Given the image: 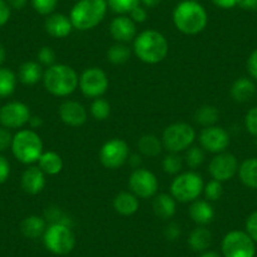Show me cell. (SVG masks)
I'll use <instances>...</instances> for the list:
<instances>
[{"label": "cell", "instance_id": "cell-32", "mask_svg": "<svg viewBox=\"0 0 257 257\" xmlns=\"http://www.w3.org/2000/svg\"><path fill=\"white\" fill-rule=\"evenodd\" d=\"M106 57L107 61L112 64H123L132 57V49L125 43H116L108 48Z\"/></svg>", "mask_w": 257, "mask_h": 257}, {"label": "cell", "instance_id": "cell-30", "mask_svg": "<svg viewBox=\"0 0 257 257\" xmlns=\"http://www.w3.org/2000/svg\"><path fill=\"white\" fill-rule=\"evenodd\" d=\"M219 111L213 105H203L197 108L194 113V121L203 127L213 126L218 121Z\"/></svg>", "mask_w": 257, "mask_h": 257}, {"label": "cell", "instance_id": "cell-8", "mask_svg": "<svg viewBox=\"0 0 257 257\" xmlns=\"http://www.w3.org/2000/svg\"><path fill=\"white\" fill-rule=\"evenodd\" d=\"M194 140H196V130L187 122H175L167 126L162 137L164 149L175 154L189 149Z\"/></svg>", "mask_w": 257, "mask_h": 257}, {"label": "cell", "instance_id": "cell-35", "mask_svg": "<svg viewBox=\"0 0 257 257\" xmlns=\"http://www.w3.org/2000/svg\"><path fill=\"white\" fill-rule=\"evenodd\" d=\"M185 164L190 169H197L201 167L204 162V153L203 149L199 147H190L189 149L185 150Z\"/></svg>", "mask_w": 257, "mask_h": 257}, {"label": "cell", "instance_id": "cell-10", "mask_svg": "<svg viewBox=\"0 0 257 257\" xmlns=\"http://www.w3.org/2000/svg\"><path fill=\"white\" fill-rule=\"evenodd\" d=\"M108 77L103 70L98 67L86 68L78 78L81 92L90 98H98L107 91Z\"/></svg>", "mask_w": 257, "mask_h": 257}, {"label": "cell", "instance_id": "cell-3", "mask_svg": "<svg viewBox=\"0 0 257 257\" xmlns=\"http://www.w3.org/2000/svg\"><path fill=\"white\" fill-rule=\"evenodd\" d=\"M78 75L71 66L56 63L43 73L44 88L57 97H67L78 87Z\"/></svg>", "mask_w": 257, "mask_h": 257}, {"label": "cell", "instance_id": "cell-36", "mask_svg": "<svg viewBox=\"0 0 257 257\" xmlns=\"http://www.w3.org/2000/svg\"><path fill=\"white\" fill-rule=\"evenodd\" d=\"M163 169L167 174H179L183 169V159L175 153H169L163 160Z\"/></svg>", "mask_w": 257, "mask_h": 257}, {"label": "cell", "instance_id": "cell-24", "mask_svg": "<svg viewBox=\"0 0 257 257\" xmlns=\"http://www.w3.org/2000/svg\"><path fill=\"white\" fill-rule=\"evenodd\" d=\"M212 239V232L206 226H198L189 233L188 244L193 251L204 252L211 247Z\"/></svg>", "mask_w": 257, "mask_h": 257}, {"label": "cell", "instance_id": "cell-23", "mask_svg": "<svg viewBox=\"0 0 257 257\" xmlns=\"http://www.w3.org/2000/svg\"><path fill=\"white\" fill-rule=\"evenodd\" d=\"M153 211L155 216L162 219L172 218L177 212V201L172 194H167V193L158 194L153 201Z\"/></svg>", "mask_w": 257, "mask_h": 257}, {"label": "cell", "instance_id": "cell-15", "mask_svg": "<svg viewBox=\"0 0 257 257\" xmlns=\"http://www.w3.org/2000/svg\"><path fill=\"white\" fill-rule=\"evenodd\" d=\"M229 143H231L229 134L226 128L221 126H208V127H204L199 134V144L202 149L213 153V154L226 152Z\"/></svg>", "mask_w": 257, "mask_h": 257}, {"label": "cell", "instance_id": "cell-20", "mask_svg": "<svg viewBox=\"0 0 257 257\" xmlns=\"http://www.w3.org/2000/svg\"><path fill=\"white\" fill-rule=\"evenodd\" d=\"M189 217L198 226H207L214 218V208L207 199H197L189 207Z\"/></svg>", "mask_w": 257, "mask_h": 257}, {"label": "cell", "instance_id": "cell-16", "mask_svg": "<svg viewBox=\"0 0 257 257\" xmlns=\"http://www.w3.org/2000/svg\"><path fill=\"white\" fill-rule=\"evenodd\" d=\"M58 115L61 120L71 127H80L87 120V111L85 106L73 100L62 102L58 108Z\"/></svg>", "mask_w": 257, "mask_h": 257}, {"label": "cell", "instance_id": "cell-26", "mask_svg": "<svg viewBox=\"0 0 257 257\" xmlns=\"http://www.w3.org/2000/svg\"><path fill=\"white\" fill-rule=\"evenodd\" d=\"M38 167L46 175H57L63 169V159L56 152H43L38 160Z\"/></svg>", "mask_w": 257, "mask_h": 257}, {"label": "cell", "instance_id": "cell-6", "mask_svg": "<svg viewBox=\"0 0 257 257\" xmlns=\"http://www.w3.org/2000/svg\"><path fill=\"white\" fill-rule=\"evenodd\" d=\"M203 178L198 173H179L170 184V194L180 203H192L199 198L203 193Z\"/></svg>", "mask_w": 257, "mask_h": 257}, {"label": "cell", "instance_id": "cell-39", "mask_svg": "<svg viewBox=\"0 0 257 257\" xmlns=\"http://www.w3.org/2000/svg\"><path fill=\"white\" fill-rule=\"evenodd\" d=\"M37 58L38 62L42 66H46L47 68L56 64V53H54L53 49L48 46H44L39 49L38 54H37Z\"/></svg>", "mask_w": 257, "mask_h": 257}, {"label": "cell", "instance_id": "cell-2", "mask_svg": "<svg viewBox=\"0 0 257 257\" xmlns=\"http://www.w3.org/2000/svg\"><path fill=\"white\" fill-rule=\"evenodd\" d=\"M169 52V43L160 32L148 29L134 39V53L142 62L157 64L164 61Z\"/></svg>", "mask_w": 257, "mask_h": 257}, {"label": "cell", "instance_id": "cell-40", "mask_svg": "<svg viewBox=\"0 0 257 257\" xmlns=\"http://www.w3.org/2000/svg\"><path fill=\"white\" fill-rule=\"evenodd\" d=\"M244 125H246L247 132L253 137H257V107L251 108L246 113L244 117Z\"/></svg>", "mask_w": 257, "mask_h": 257}, {"label": "cell", "instance_id": "cell-48", "mask_svg": "<svg viewBox=\"0 0 257 257\" xmlns=\"http://www.w3.org/2000/svg\"><path fill=\"white\" fill-rule=\"evenodd\" d=\"M211 2L221 9H232L239 3V0H211Z\"/></svg>", "mask_w": 257, "mask_h": 257}, {"label": "cell", "instance_id": "cell-27", "mask_svg": "<svg viewBox=\"0 0 257 257\" xmlns=\"http://www.w3.org/2000/svg\"><path fill=\"white\" fill-rule=\"evenodd\" d=\"M254 83L246 77L237 78L231 86V96L237 102H246L254 95Z\"/></svg>", "mask_w": 257, "mask_h": 257}, {"label": "cell", "instance_id": "cell-18", "mask_svg": "<svg viewBox=\"0 0 257 257\" xmlns=\"http://www.w3.org/2000/svg\"><path fill=\"white\" fill-rule=\"evenodd\" d=\"M44 29L53 38H66L75 28L70 17L61 13H52L44 21Z\"/></svg>", "mask_w": 257, "mask_h": 257}, {"label": "cell", "instance_id": "cell-14", "mask_svg": "<svg viewBox=\"0 0 257 257\" xmlns=\"http://www.w3.org/2000/svg\"><path fill=\"white\" fill-rule=\"evenodd\" d=\"M238 160L231 153H219L216 154L208 165V173L212 179L223 183L231 180L238 172Z\"/></svg>", "mask_w": 257, "mask_h": 257}, {"label": "cell", "instance_id": "cell-43", "mask_svg": "<svg viewBox=\"0 0 257 257\" xmlns=\"http://www.w3.org/2000/svg\"><path fill=\"white\" fill-rule=\"evenodd\" d=\"M182 234V229L177 223L172 222L164 228V237L168 241H177Z\"/></svg>", "mask_w": 257, "mask_h": 257}, {"label": "cell", "instance_id": "cell-11", "mask_svg": "<svg viewBox=\"0 0 257 257\" xmlns=\"http://www.w3.org/2000/svg\"><path fill=\"white\" fill-rule=\"evenodd\" d=\"M128 188L138 198L148 199L154 197L159 189V182L155 174L145 168H137L128 177Z\"/></svg>", "mask_w": 257, "mask_h": 257}, {"label": "cell", "instance_id": "cell-28", "mask_svg": "<svg viewBox=\"0 0 257 257\" xmlns=\"http://www.w3.org/2000/svg\"><path fill=\"white\" fill-rule=\"evenodd\" d=\"M138 148L143 155L148 158H157L163 150L162 139L154 134H145L138 142Z\"/></svg>", "mask_w": 257, "mask_h": 257}, {"label": "cell", "instance_id": "cell-47", "mask_svg": "<svg viewBox=\"0 0 257 257\" xmlns=\"http://www.w3.org/2000/svg\"><path fill=\"white\" fill-rule=\"evenodd\" d=\"M130 18H132L135 23H144L148 18V13L147 11H145V8L139 6L135 9H133L132 13H130Z\"/></svg>", "mask_w": 257, "mask_h": 257}, {"label": "cell", "instance_id": "cell-12", "mask_svg": "<svg viewBox=\"0 0 257 257\" xmlns=\"http://www.w3.org/2000/svg\"><path fill=\"white\" fill-rule=\"evenodd\" d=\"M130 157L128 145L122 139H111L101 147L98 159L107 169H118L122 167Z\"/></svg>", "mask_w": 257, "mask_h": 257}, {"label": "cell", "instance_id": "cell-19", "mask_svg": "<svg viewBox=\"0 0 257 257\" xmlns=\"http://www.w3.org/2000/svg\"><path fill=\"white\" fill-rule=\"evenodd\" d=\"M22 189L31 196L39 194L46 187V174L39 167H29L23 172L21 178Z\"/></svg>", "mask_w": 257, "mask_h": 257}, {"label": "cell", "instance_id": "cell-41", "mask_svg": "<svg viewBox=\"0 0 257 257\" xmlns=\"http://www.w3.org/2000/svg\"><path fill=\"white\" fill-rule=\"evenodd\" d=\"M246 233L253 239V242H257V211L249 214L246 219Z\"/></svg>", "mask_w": 257, "mask_h": 257}, {"label": "cell", "instance_id": "cell-38", "mask_svg": "<svg viewBox=\"0 0 257 257\" xmlns=\"http://www.w3.org/2000/svg\"><path fill=\"white\" fill-rule=\"evenodd\" d=\"M31 2L32 7L37 13L47 17L53 13L58 4V0H31Z\"/></svg>", "mask_w": 257, "mask_h": 257}, {"label": "cell", "instance_id": "cell-33", "mask_svg": "<svg viewBox=\"0 0 257 257\" xmlns=\"http://www.w3.org/2000/svg\"><path fill=\"white\" fill-rule=\"evenodd\" d=\"M90 112L92 115V117L97 121H105L106 118H108L111 113V105L108 101H106L105 98H95L93 102L91 103Z\"/></svg>", "mask_w": 257, "mask_h": 257}, {"label": "cell", "instance_id": "cell-34", "mask_svg": "<svg viewBox=\"0 0 257 257\" xmlns=\"http://www.w3.org/2000/svg\"><path fill=\"white\" fill-rule=\"evenodd\" d=\"M106 2L108 8L118 16L130 14L133 9L140 6V0H106Z\"/></svg>", "mask_w": 257, "mask_h": 257}, {"label": "cell", "instance_id": "cell-31", "mask_svg": "<svg viewBox=\"0 0 257 257\" xmlns=\"http://www.w3.org/2000/svg\"><path fill=\"white\" fill-rule=\"evenodd\" d=\"M17 87V76L9 68H0V97H9Z\"/></svg>", "mask_w": 257, "mask_h": 257}, {"label": "cell", "instance_id": "cell-13", "mask_svg": "<svg viewBox=\"0 0 257 257\" xmlns=\"http://www.w3.org/2000/svg\"><path fill=\"white\" fill-rule=\"evenodd\" d=\"M32 117L28 106L19 101H12L0 107V125L6 128H21Z\"/></svg>", "mask_w": 257, "mask_h": 257}, {"label": "cell", "instance_id": "cell-49", "mask_svg": "<svg viewBox=\"0 0 257 257\" xmlns=\"http://www.w3.org/2000/svg\"><path fill=\"white\" fill-rule=\"evenodd\" d=\"M238 7L244 11L257 12V0H239Z\"/></svg>", "mask_w": 257, "mask_h": 257}, {"label": "cell", "instance_id": "cell-25", "mask_svg": "<svg viewBox=\"0 0 257 257\" xmlns=\"http://www.w3.org/2000/svg\"><path fill=\"white\" fill-rule=\"evenodd\" d=\"M43 70H42V64L38 62L28 61L24 62L19 67L18 78L23 85L32 86L38 83L39 81L43 80Z\"/></svg>", "mask_w": 257, "mask_h": 257}, {"label": "cell", "instance_id": "cell-55", "mask_svg": "<svg viewBox=\"0 0 257 257\" xmlns=\"http://www.w3.org/2000/svg\"><path fill=\"white\" fill-rule=\"evenodd\" d=\"M7 58V52H6V48H4V46L2 43H0V66L4 63V61H6Z\"/></svg>", "mask_w": 257, "mask_h": 257}, {"label": "cell", "instance_id": "cell-1", "mask_svg": "<svg viewBox=\"0 0 257 257\" xmlns=\"http://www.w3.org/2000/svg\"><path fill=\"white\" fill-rule=\"evenodd\" d=\"M175 28L187 36H197L206 29L208 14L196 0H182L173 12Z\"/></svg>", "mask_w": 257, "mask_h": 257}, {"label": "cell", "instance_id": "cell-42", "mask_svg": "<svg viewBox=\"0 0 257 257\" xmlns=\"http://www.w3.org/2000/svg\"><path fill=\"white\" fill-rule=\"evenodd\" d=\"M12 142H13V135L8 128L2 126L0 127V153L8 150L12 147Z\"/></svg>", "mask_w": 257, "mask_h": 257}, {"label": "cell", "instance_id": "cell-29", "mask_svg": "<svg viewBox=\"0 0 257 257\" xmlns=\"http://www.w3.org/2000/svg\"><path fill=\"white\" fill-rule=\"evenodd\" d=\"M238 177L246 187L257 189V158H249L239 165Z\"/></svg>", "mask_w": 257, "mask_h": 257}, {"label": "cell", "instance_id": "cell-50", "mask_svg": "<svg viewBox=\"0 0 257 257\" xmlns=\"http://www.w3.org/2000/svg\"><path fill=\"white\" fill-rule=\"evenodd\" d=\"M6 2L8 3V6L11 7V9H22L26 7L28 0H6Z\"/></svg>", "mask_w": 257, "mask_h": 257}, {"label": "cell", "instance_id": "cell-46", "mask_svg": "<svg viewBox=\"0 0 257 257\" xmlns=\"http://www.w3.org/2000/svg\"><path fill=\"white\" fill-rule=\"evenodd\" d=\"M11 19V7L6 0H0V27L6 26Z\"/></svg>", "mask_w": 257, "mask_h": 257}, {"label": "cell", "instance_id": "cell-37", "mask_svg": "<svg viewBox=\"0 0 257 257\" xmlns=\"http://www.w3.org/2000/svg\"><path fill=\"white\" fill-rule=\"evenodd\" d=\"M204 197L208 202H216L223 194V187H222V183L218 180L212 179L211 182L207 183L203 188Z\"/></svg>", "mask_w": 257, "mask_h": 257}, {"label": "cell", "instance_id": "cell-51", "mask_svg": "<svg viewBox=\"0 0 257 257\" xmlns=\"http://www.w3.org/2000/svg\"><path fill=\"white\" fill-rule=\"evenodd\" d=\"M28 123H29V126H31L32 128H37V127H39V126H42V123H43V120H42L39 116H32Z\"/></svg>", "mask_w": 257, "mask_h": 257}, {"label": "cell", "instance_id": "cell-45", "mask_svg": "<svg viewBox=\"0 0 257 257\" xmlns=\"http://www.w3.org/2000/svg\"><path fill=\"white\" fill-rule=\"evenodd\" d=\"M247 71L252 78L257 80V49H254L247 58Z\"/></svg>", "mask_w": 257, "mask_h": 257}, {"label": "cell", "instance_id": "cell-53", "mask_svg": "<svg viewBox=\"0 0 257 257\" xmlns=\"http://www.w3.org/2000/svg\"><path fill=\"white\" fill-rule=\"evenodd\" d=\"M198 257H221V256H219L218 252L211 251V249H207V251L201 252V254H199Z\"/></svg>", "mask_w": 257, "mask_h": 257}, {"label": "cell", "instance_id": "cell-9", "mask_svg": "<svg viewBox=\"0 0 257 257\" xmlns=\"http://www.w3.org/2000/svg\"><path fill=\"white\" fill-rule=\"evenodd\" d=\"M222 253L224 257H254L256 247L254 242L246 232H228L222 239Z\"/></svg>", "mask_w": 257, "mask_h": 257}, {"label": "cell", "instance_id": "cell-4", "mask_svg": "<svg viewBox=\"0 0 257 257\" xmlns=\"http://www.w3.org/2000/svg\"><path fill=\"white\" fill-rule=\"evenodd\" d=\"M106 0H78L71 9L70 19L78 31H90L97 27L107 13Z\"/></svg>", "mask_w": 257, "mask_h": 257}, {"label": "cell", "instance_id": "cell-7", "mask_svg": "<svg viewBox=\"0 0 257 257\" xmlns=\"http://www.w3.org/2000/svg\"><path fill=\"white\" fill-rule=\"evenodd\" d=\"M43 243L52 253L64 256L71 253L75 248L76 236L68 224L52 223L44 232Z\"/></svg>", "mask_w": 257, "mask_h": 257}, {"label": "cell", "instance_id": "cell-54", "mask_svg": "<svg viewBox=\"0 0 257 257\" xmlns=\"http://www.w3.org/2000/svg\"><path fill=\"white\" fill-rule=\"evenodd\" d=\"M128 162L132 163V164L135 167V169H137V168H139V164H140V157H138V155L128 157Z\"/></svg>", "mask_w": 257, "mask_h": 257}, {"label": "cell", "instance_id": "cell-5", "mask_svg": "<svg viewBox=\"0 0 257 257\" xmlns=\"http://www.w3.org/2000/svg\"><path fill=\"white\" fill-rule=\"evenodd\" d=\"M11 149L18 162L29 165L38 163L39 158L43 154V142L34 130L23 128L13 137Z\"/></svg>", "mask_w": 257, "mask_h": 257}, {"label": "cell", "instance_id": "cell-56", "mask_svg": "<svg viewBox=\"0 0 257 257\" xmlns=\"http://www.w3.org/2000/svg\"><path fill=\"white\" fill-rule=\"evenodd\" d=\"M77 2H78V0H77Z\"/></svg>", "mask_w": 257, "mask_h": 257}, {"label": "cell", "instance_id": "cell-22", "mask_svg": "<svg viewBox=\"0 0 257 257\" xmlns=\"http://www.w3.org/2000/svg\"><path fill=\"white\" fill-rule=\"evenodd\" d=\"M47 221L44 217L32 214L26 217L21 222V232L24 237L31 239H37L39 237H43L44 232L47 229Z\"/></svg>", "mask_w": 257, "mask_h": 257}, {"label": "cell", "instance_id": "cell-44", "mask_svg": "<svg viewBox=\"0 0 257 257\" xmlns=\"http://www.w3.org/2000/svg\"><path fill=\"white\" fill-rule=\"evenodd\" d=\"M9 175H11V163L6 157L0 155V184L6 183Z\"/></svg>", "mask_w": 257, "mask_h": 257}, {"label": "cell", "instance_id": "cell-52", "mask_svg": "<svg viewBox=\"0 0 257 257\" xmlns=\"http://www.w3.org/2000/svg\"><path fill=\"white\" fill-rule=\"evenodd\" d=\"M162 0H140V3L144 4V7L147 8H155L157 6H159Z\"/></svg>", "mask_w": 257, "mask_h": 257}, {"label": "cell", "instance_id": "cell-17", "mask_svg": "<svg viewBox=\"0 0 257 257\" xmlns=\"http://www.w3.org/2000/svg\"><path fill=\"white\" fill-rule=\"evenodd\" d=\"M110 34L117 43H127L135 39L137 23L126 16H118L110 23Z\"/></svg>", "mask_w": 257, "mask_h": 257}, {"label": "cell", "instance_id": "cell-21", "mask_svg": "<svg viewBox=\"0 0 257 257\" xmlns=\"http://www.w3.org/2000/svg\"><path fill=\"white\" fill-rule=\"evenodd\" d=\"M113 209L121 216H133L139 211V198L132 192H120L112 202Z\"/></svg>", "mask_w": 257, "mask_h": 257}]
</instances>
